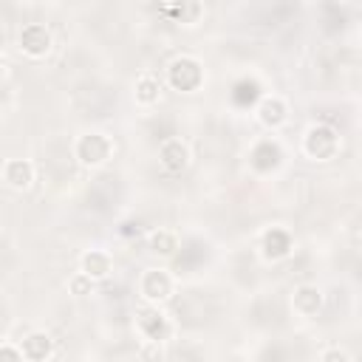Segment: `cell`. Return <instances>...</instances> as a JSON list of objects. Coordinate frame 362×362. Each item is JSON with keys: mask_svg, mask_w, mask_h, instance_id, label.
<instances>
[{"mask_svg": "<svg viewBox=\"0 0 362 362\" xmlns=\"http://www.w3.org/2000/svg\"><path fill=\"white\" fill-rule=\"evenodd\" d=\"M322 362H348V356H345L342 351H328V354L322 356Z\"/></svg>", "mask_w": 362, "mask_h": 362, "instance_id": "cell-19", "label": "cell"}, {"mask_svg": "<svg viewBox=\"0 0 362 362\" xmlns=\"http://www.w3.org/2000/svg\"><path fill=\"white\" fill-rule=\"evenodd\" d=\"M305 150L314 156V158H328L334 150H337V136L331 127H314L308 136H305Z\"/></svg>", "mask_w": 362, "mask_h": 362, "instance_id": "cell-4", "label": "cell"}, {"mask_svg": "<svg viewBox=\"0 0 362 362\" xmlns=\"http://www.w3.org/2000/svg\"><path fill=\"white\" fill-rule=\"evenodd\" d=\"M150 246H153L156 255H173L175 252V238L170 232H156L153 240H150Z\"/></svg>", "mask_w": 362, "mask_h": 362, "instance_id": "cell-17", "label": "cell"}, {"mask_svg": "<svg viewBox=\"0 0 362 362\" xmlns=\"http://www.w3.org/2000/svg\"><path fill=\"white\" fill-rule=\"evenodd\" d=\"M139 325H141V331H144L153 342L164 339V334H167V322H164V317L156 314V311H144L141 320H139Z\"/></svg>", "mask_w": 362, "mask_h": 362, "instance_id": "cell-11", "label": "cell"}, {"mask_svg": "<svg viewBox=\"0 0 362 362\" xmlns=\"http://www.w3.org/2000/svg\"><path fill=\"white\" fill-rule=\"evenodd\" d=\"M31 178H34V170H31L28 161H8V164H6V181H8L11 187L23 189V187L31 184Z\"/></svg>", "mask_w": 362, "mask_h": 362, "instance_id": "cell-9", "label": "cell"}, {"mask_svg": "<svg viewBox=\"0 0 362 362\" xmlns=\"http://www.w3.org/2000/svg\"><path fill=\"white\" fill-rule=\"evenodd\" d=\"M277 161H280V147H277L274 141H260V144L252 150V164H255V170H272V167H277Z\"/></svg>", "mask_w": 362, "mask_h": 362, "instance_id": "cell-8", "label": "cell"}, {"mask_svg": "<svg viewBox=\"0 0 362 362\" xmlns=\"http://www.w3.org/2000/svg\"><path fill=\"white\" fill-rule=\"evenodd\" d=\"M161 164L170 173H181L187 167V147L178 139H167L161 144Z\"/></svg>", "mask_w": 362, "mask_h": 362, "instance_id": "cell-5", "label": "cell"}, {"mask_svg": "<svg viewBox=\"0 0 362 362\" xmlns=\"http://www.w3.org/2000/svg\"><path fill=\"white\" fill-rule=\"evenodd\" d=\"M0 362H23V354L14 351V348H8V345H3L0 348Z\"/></svg>", "mask_w": 362, "mask_h": 362, "instance_id": "cell-18", "label": "cell"}, {"mask_svg": "<svg viewBox=\"0 0 362 362\" xmlns=\"http://www.w3.org/2000/svg\"><path fill=\"white\" fill-rule=\"evenodd\" d=\"M110 153V144L105 136L99 133H90V136H82L79 144H76V156L85 161V164H102Z\"/></svg>", "mask_w": 362, "mask_h": 362, "instance_id": "cell-2", "label": "cell"}, {"mask_svg": "<svg viewBox=\"0 0 362 362\" xmlns=\"http://www.w3.org/2000/svg\"><path fill=\"white\" fill-rule=\"evenodd\" d=\"M51 354V339L45 334H31L23 339V359L28 362H42Z\"/></svg>", "mask_w": 362, "mask_h": 362, "instance_id": "cell-7", "label": "cell"}, {"mask_svg": "<svg viewBox=\"0 0 362 362\" xmlns=\"http://www.w3.org/2000/svg\"><path fill=\"white\" fill-rule=\"evenodd\" d=\"M141 294L150 300H164L170 294V277L164 272H147L141 280Z\"/></svg>", "mask_w": 362, "mask_h": 362, "instance_id": "cell-6", "label": "cell"}, {"mask_svg": "<svg viewBox=\"0 0 362 362\" xmlns=\"http://www.w3.org/2000/svg\"><path fill=\"white\" fill-rule=\"evenodd\" d=\"M260 119H263L266 124H280V122L286 119V105H283L280 99H266V102L260 105Z\"/></svg>", "mask_w": 362, "mask_h": 362, "instance_id": "cell-13", "label": "cell"}, {"mask_svg": "<svg viewBox=\"0 0 362 362\" xmlns=\"http://www.w3.org/2000/svg\"><path fill=\"white\" fill-rule=\"evenodd\" d=\"M158 82L156 79H150V76H144V79H139V85H136V99L141 102V105H153V102H158Z\"/></svg>", "mask_w": 362, "mask_h": 362, "instance_id": "cell-15", "label": "cell"}, {"mask_svg": "<svg viewBox=\"0 0 362 362\" xmlns=\"http://www.w3.org/2000/svg\"><path fill=\"white\" fill-rule=\"evenodd\" d=\"M170 82H173V88H178V90H192V88H198V82H201V65H198L195 59H189V57L175 59V62L170 65Z\"/></svg>", "mask_w": 362, "mask_h": 362, "instance_id": "cell-1", "label": "cell"}, {"mask_svg": "<svg viewBox=\"0 0 362 362\" xmlns=\"http://www.w3.org/2000/svg\"><path fill=\"white\" fill-rule=\"evenodd\" d=\"M74 291H85V280H76L74 283Z\"/></svg>", "mask_w": 362, "mask_h": 362, "instance_id": "cell-20", "label": "cell"}, {"mask_svg": "<svg viewBox=\"0 0 362 362\" xmlns=\"http://www.w3.org/2000/svg\"><path fill=\"white\" fill-rule=\"evenodd\" d=\"M20 45H23L25 54H31V57H42V54L48 51V45H51V37H48L45 25L31 23V25L23 28V34H20Z\"/></svg>", "mask_w": 362, "mask_h": 362, "instance_id": "cell-3", "label": "cell"}, {"mask_svg": "<svg viewBox=\"0 0 362 362\" xmlns=\"http://www.w3.org/2000/svg\"><path fill=\"white\" fill-rule=\"evenodd\" d=\"M294 305H297V311H303V314H311V311H317V305H320V291L317 288H300L297 294H294Z\"/></svg>", "mask_w": 362, "mask_h": 362, "instance_id": "cell-14", "label": "cell"}, {"mask_svg": "<svg viewBox=\"0 0 362 362\" xmlns=\"http://www.w3.org/2000/svg\"><path fill=\"white\" fill-rule=\"evenodd\" d=\"M82 269H85V277H105L110 272V257L105 252H88L82 257Z\"/></svg>", "mask_w": 362, "mask_h": 362, "instance_id": "cell-10", "label": "cell"}, {"mask_svg": "<svg viewBox=\"0 0 362 362\" xmlns=\"http://www.w3.org/2000/svg\"><path fill=\"white\" fill-rule=\"evenodd\" d=\"M288 246H291V240H288V235H286V232H280V229H272V232L263 238L266 257H283V255L288 252Z\"/></svg>", "mask_w": 362, "mask_h": 362, "instance_id": "cell-12", "label": "cell"}, {"mask_svg": "<svg viewBox=\"0 0 362 362\" xmlns=\"http://www.w3.org/2000/svg\"><path fill=\"white\" fill-rule=\"evenodd\" d=\"M232 99L238 102V105H252L255 99H257V82H238L235 85V90H232Z\"/></svg>", "mask_w": 362, "mask_h": 362, "instance_id": "cell-16", "label": "cell"}]
</instances>
